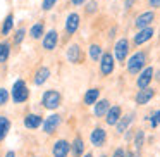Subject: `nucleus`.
Returning a JSON list of instances; mask_svg holds the SVG:
<instances>
[{
	"label": "nucleus",
	"mask_w": 160,
	"mask_h": 157,
	"mask_svg": "<svg viewBox=\"0 0 160 157\" xmlns=\"http://www.w3.org/2000/svg\"><path fill=\"white\" fill-rule=\"evenodd\" d=\"M146 62H148V54H146V50H138V52H134L128 60H126L128 73L132 74V76H138V74L146 67Z\"/></svg>",
	"instance_id": "f257e3e1"
},
{
	"label": "nucleus",
	"mask_w": 160,
	"mask_h": 157,
	"mask_svg": "<svg viewBox=\"0 0 160 157\" xmlns=\"http://www.w3.org/2000/svg\"><path fill=\"white\" fill-rule=\"evenodd\" d=\"M28 97H29V90L26 86V83L22 80H18L12 86V100L16 104H22V102L28 100Z\"/></svg>",
	"instance_id": "f03ea898"
},
{
	"label": "nucleus",
	"mask_w": 160,
	"mask_h": 157,
	"mask_svg": "<svg viewBox=\"0 0 160 157\" xmlns=\"http://www.w3.org/2000/svg\"><path fill=\"white\" fill-rule=\"evenodd\" d=\"M60 100H62V97H60L59 92L55 90H47L45 93H43V98H42V104L45 109H48V111H53V109H57L60 105Z\"/></svg>",
	"instance_id": "7ed1b4c3"
},
{
	"label": "nucleus",
	"mask_w": 160,
	"mask_h": 157,
	"mask_svg": "<svg viewBox=\"0 0 160 157\" xmlns=\"http://www.w3.org/2000/svg\"><path fill=\"white\" fill-rule=\"evenodd\" d=\"M114 55L117 59V62H121V64H124L128 60V55H129V40L128 38L117 40V43L114 45Z\"/></svg>",
	"instance_id": "20e7f679"
},
{
	"label": "nucleus",
	"mask_w": 160,
	"mask_h": 157,
	"mask_svg": "<svg viewBox=\"0 0 160 157\" xmlns=\"http://www.w3.org/2000/svg\"><path fill=\"white\" fill-rule=\"evenodd\" d=\"M115 69V60H114V55L110 52H103L100 59V74L102 76H110Z\"/></svg>",
	"instance_id": "39448f33"
},
{
	"label": "nucleus",
	"mask_w": 160,
	"mask_h": 157,
	"mask_svg": "<svg viewBox=\"0 0 160 157\" xmlns=\"http://www.w3.org/2000/svg\"><path fill=\"white\" fill-rule=\"evenodd\" d=\"M153 78H155V69H153L152 66H146L145 69L138 74V78H136V86H138L139 90L150 86V83H152Z\"/></svg>",
	"instance_id": "423d86ee"
},
{
	"label": "nucleus",
	"mask_w": 160,
	"mask_h": 157,
	"mask_svg": "<svg viewBox=\"0 0 160 157\" xmlns=\"http://www.w3.org/2000/svg\"><path fill=\"white\" fill-rule=\"evenodd\" d=\"M155 12H153V9L152 11H145V12H141V14L138 16V18L134 19V28L136 29H143V28H148V26H152L153 24V21H155Z\"/></svg>",
	"instance_id": "0eeeda50"
},
{
	"label": "nucleus",
	"mask_w": 160,
	"mask_h": 157,
	"mask_svg": "<svg viewBox=\"0 0 160 157\" xmlns=\"http://www.w3.org/2000/svg\"><path fill=\"white\" fill-rule=\"evenodd\" d=\"M153 35H155V29H153V26H148V28L138 29V33H136L134 38H132V43H134L136 47H139V45H143V43L150 42V40L153 38Z\"/></svg>",
	"instance_id": "6e6552de"
},
{
	"label": "nucleus",
	"mask_w": 160,
	"mask_h": 157,
	"mask_svg": "<svg viewBox=\"0 0 160 157\" xmlns=\"http://www.w3.org/2000/svg\"><path fill=\"white\" fill-rule=\"evenodd\" d=\"M153 97H155V90H153L152 86H146V88L138 90V93L134 95V102L138 105H146Z\"/></svg>",
	"instance_id": "1a4fd4ad"
},
{
	"label": "nucleus",
	"mask_w": 160,
	"mask_h": 157,
	"mask_svg": "<svg viewBox=\"0 0 160 157\" xmlns=\"http://www.w3.org/2000/svg\"><path fill=\"white\" fill-rule=\"evenodd\" d=\"M121 118H122V107L121 105H110L108 112L105 114V123H107L108 126H115Z\"/></svg>",
	"instance_id": "9d476101"
},
{
	"label": "nucleus",
	"mask_w": 160,
	"mask_h": 157,
	"mask_svg": "<svg viewBox=\"0 0 160 157\" xmlns=\"http://www.w3.org/2000/svg\"><path fill=\"white\" fill-rule=\"evenodd\" d=\"M71 147L72 145H71L69 142H66V140H57V142L53 143V149H52L53 157H67Z\"/></svg>",
	"instance_id": "9b49d317"
},
{
	"label": "nucleus",
	"mask_w": 160,
	"mask_h": 157,
	"mask_svg": "<svg viewBox=\"0 0 160 157\" xmlns=\"http://www.w3.org/2000/svg\"><path fill=\"white\" fill-rule=\"evenodd\" d=\"M90 140H91V145L103 147L105 142H107V131H105L103 128H95L90 135Z\"/></svg>",
	"instance_id": "f8f14e48"
},
{
	"label": "nucleus",
	"mask_w": 160,
	"mask_h": 157,
	"mask_svg": "<svg viewBox=\"0 0 160 157\" xmlns=\"http://www.w3.org/2000/svg\"><path fill=\"white\" fill-rule=\"evenodd\" d=\"M59 124H60V116L59 114H50L48 118L43 121V131L47 133V135H50V133H53L57 128H59Z\"/></svg>",
	"instance_id": "ddd939ff"
},
{
	"label": "nucleus",
	"mask_w": 160,
	"mask_h": 157,
	"mask_svg": "<svg viewBox=\"0 0 160 157\" xmlns=\"http://www.w3.org/2000/svg\"><path fill=\"white\" fill-rule=\"evenodd\" d=\"M132 121H134V112H129V114L122 116V118L119 119V123L115 124V131H117V135H122V133L128 131Z\"/></svg>",
	"instance_id": "4468645a"
},
{
	"label": "nucleus",
	"mask_w": 160,
	"mask_h": 157,
	"mask_svg": "<svg viewBox=\"0 0 160 157\" xmlns=\"http://www.w3.org/2000/svg\"><path fill=\"white\" fill-rule=\"evenodd\" d=\"M42 43H43V49L45 50H53L57 47V43H59V33H57L55 29H50V31L43 36Z\"/></svg>",
	"instance_id": "2eb2a0df"
},
{
	"label": "nucleus",
	"mask_w": 160,
	"mask_h": 157,
	"mask_svg": "<svg viewBox=\"0 0 160 157\" xmlns=\"http://www.w3.org/2000/svg\"><path fill=\"white\" fill-rule=\"evenodd\" d=\"M67 59H69V62H72V64H81L83 62V52H81L79 45L72 43V45L67 49Z\"/></svg>",
	"instance_id": "dca6fc26"
},
{
	"label": "nucleus",
	"mask_w": 160,
	"mask_h": 157,
	"mask_svg": "<svg viewBox=\"0 0 160 157\" xmlns=\"http://www.w3.org/2000/svg\"><path fill=\"white\" fill-rule=\"evenodd\" d=\"M79 28V14L72 12V14L67 16V21H66V31L67 35H74Z\"/></svg>",
	"instance_id": "f3484780"
},
{
	"label": "nucleus",
	"mask_w": 160,
	"mask_h": 157,
	"mask_svg": "<svg viewBox=\"0 0 160 157\" xmlns=\"http://www.w3.org/2000/svg\"><path fill=\"white\" fill-rule=\"evenodd\" d=\"M98 98H100V88H90V90H86V93H84L83 102L86 105H95L98 102Z\"/></svg>",
	"instance_id": "a211bd4d"
},
{
	"label": "nucleus",
	"mask_w": 160,
	"mask_h": 157,
	"mask_svg": "<svg viewBox=\"0 0 160 157\" xmlns=\"http://www.w3.org/2000/svg\"><path fill=\"white\" fill-rule=\"evenodd\" d=\"M108 109H110V102H108L107 98L98 100L97 104H95V116H97V118H105V114L108 112Z\"/></svg>",
	"instance_id": "6ab92c4d"
},
{
	"label": "nucleus",
	"mask_w": 160,
	"mask_h": 157,
	"mask_svg": "<svg viewBox=\"0 0 160 157\" xmlns=\"http://www.w3.org/2000/svg\"><path fill=\"white\" fill-rule=\"evenodd\" d=\"M40 124H43V121H42V116L38 114H28L24 118V126L29 129H36Z\"/></svg>",
	"instance_id": "aec40b11"
},
{
	"label": "nucleus",
	"mask_w": 160,
	"mask_h": 157,
	"mask_svg": "<svg viewBox=\"0 0 160 157\" xmlns=\"http://www.w3.org/2000/svg\"><path fill=\"white\" fill-rule=\"evenodd\" d=\"M48 76H50V69H48V67H45V66L40 67V69L36 71V74H35V85H38V86H40V85H43L47 80H48Z\"/></svg>",
	"instance_id": "412c9836"
},
{
	"label": "nucleus",
	"mask_w": 160,
	"mask_h": 157,
	"mask_svg": "<svg viewBox=\"0 0 160 157\" xmlns=\"http://www.w3.org/2000/svg\"><path fill=\"white\" fill-rule=\"evenodd\" d=\"M102 55H103L102 45H98V43H91L90 45V59L93 60V62H98V60L102 59Z\"/></svg>",
	"instance_id": "4be33fe9"
},
{
	"label": "nucleus",
	"mask_w": 160,
	"mask_h": 157,
	"mask_svg": "<svg viewBox=\"0 0 160 157\" xmlns=\"http://www.w3.org/2000/svg\"><path fill=\"white\" fill-rule=\"evenodd\" d=\"M132 145H134L136 150H139V152H141L143 145H145V131H143V129H136L134 138H132Z\"/></svg>",
	"instance_id": "5701e85b"
},
{
	"label": "nucleus",
	"mask_w": 160,
	"mask_h": 157,
	"mask_svg": "<svg viewBox=\"0 0 160 157\" xmlns=\"http://www.w3.org/2000/svg\"><path fill=\"white\" fill-rule=\"evenodd\" d=\"M83 152H84V142L81 136H76V140L72 142V154L74 157H83Z\"/></svg>",
	"instance_id": "b1692460"
},
{
	"label": "nucleus",
	"mask_w": 160,
	"mask_h": 157,
	"mask_svg": "<svg viewBox=\"0 0 160 157\" xmlns=\"http://www.w3.org/2000/svg\"><path fill=\"white\" fill-rule=\"evenodd\" d=\"M9 129H11V121L5 116H0V142L7 136Z\"/></svg>",
	"instance_id": "393cba45"
},
{
	"label": "nucleus",
	"mask_w": 160,
	"mask_h": 157,
	"mask_svg": "<svg viewBox=\"0 0 160 157\" xmlns=\"http://www.w3.org/2000/svg\"><path fill=\"white\" fill-rule=\"evenodd\" d=\"M9 54H11V43L2 42L0 43V62H7Z\"/></svg>",
	"instance_id": "a878e982"
},
{
	"label": "nucleus",
	"mask_w": 160,
	"mask_h": 157,
	"mask_svg": "<svg viewBox=\"0 0 160 157\" xmlns=\"http://www.w3.org/2000/svg\"><path fill=\"white\" fill-rule=\"evenodd\" d=\"M12 26H14V16L9 14L7 18H5V21H4V26H2V35L7 36L9 33L12 31Z\"/></svg>",
	"instance_id": "bb28decb"
},
{
	"label": "nucleus",
	"mask_w": 160,
	"mask_h": 157,
	"mask_svg": "<svg viewBox=\"0 0 160 157\" xmlns=\"http://www.w3.org/2000/svg\"><path fill=\"white\" fill-rule=\"evenodd\" d=\"M43 29H45L43 23H36V24H33V26H31V29H29V35H31V38L38 40L40 36L43 35Z\"/></svg>",
	"instance_id": "cd10ccee"
},
{
	"label": "nucleus",
	"mask_w": 160,
	"mask_h": 157,
	"mask_svg": "<svg viewBox=\"0 0 160 157\" xmlns=\"http://www.w3.org/2000/svg\"><path fill=\"white\" fill-rule=\"evenodd\" d=\"M24 35H26V29L24 28L18 29V31H16V36H14V45H19V43L24 40Z\"/></svg>",
	"instance_id": "c85d7f7f"
},
{
	"label": "nucleus",
	"mask_w": 160,
	"mask_h": 157,
	"mask_svg": "<svg viewBox=\"0 0 160 157\" xmlns=\"http://www.w3.org/2000/svg\"><path fill=\"white\" fill-rule=\"evenodd\" d=\"M150 124H152V128H157V126L160 124V111H155L152 114V118H150Z\"/></svg>",
	"instance_id": "c756f323"
},
{
	"label": "nucleus",
	"mask_w": 160,
	"mask_h": 157,
	"mask_svg": "<svg viewBox=\"0 0 160 157\" xmlns=\"http://www.w3.org/2000/svg\"><path fill=\"white\" fill-rule=\"evenodd\" d=\"M97 9H98V2L97 0H91V2H88V5H86V14H95Z\"/></svg>",
	"instance_id": "7c9ffc66"
},
{
	"label": "nucleus",
	"mask_w": 160,
	"mask_h": 157,
	"mask_svg": "<svg viewBox=\"0 0 160 157\" xmlns=\"http://www.w3.org/2000/svg\"><path fill=\"white\" fill-rule=\"evenodd\" d=\"M55 4H57V0H43V2H42V9H43V11H50L52 7H55Z\"/></svg>",
	"instance_id": "2f4dec72"
},
{
	"label": "nucleus",
	"mask_w": 160,
	"mask_h": 157,
	"mask_svg": "<svg viewBox=\"0 0 160 157\" xmlns=\"http://www.w3.org/2000/svg\"><path fill=\"white\" fill-rule=\"evenodd\" d=\"M9 102V93L5 88H0V105H5Z\"/></svg>",
	"instance_id": "473e14b6"
},
{
	"label": "nucleus",
	"mask_w": 160,
	"mask_h": 157,
	"mask_svg": "<svg viewBox=\"0 0 160 157\" xmlns=\"http://www.w3.org/2000/svg\"><path fill=\"white\" fill-rule=\"evenodd\" d=\"M126 157H141V152L139 150H132V149H128L126 150Z\"/></svg>",
	"instance_id": "72a5a7b5"
},
{
	"label": "nucleus",
	"mask_w": 160,
	"mask_h": 157,
	"mask_svg": "<svg viewBox=\"0 0 160 157\" xmlns=\"http://www.w3.org/2000/svg\"><path fill=\"white\" fill-rule=\"evenodd\" d=\"M112 157H126V150L122 149V147H117V149L114 150V154H112Z\"/></svg>",
	"instance_id": "f704fd0d"
},
{
	"label": "nucleus",
	"mask_w": 160,
	"mask_h": 157,
	"mask_svg": "<svg viewBox=\"0 0 160 157\" xmlns=\"http://www.w3.org/2000/svg\"><path fill=\"white\" fill-rule=\"evenodd\" d=\"M134 4H136V0H124V9L126 11H131L134 7Z\"/></svg>",
	"instance_id": "c9c22d12"
},
{
	"label": "nucleus",
	"mask_w": 160,
	"mask_h": 157,
	"mask_svg": "<svg viewBox=\"0 0 160 157\" xmlns=\"http://www.w3.org/2000/svg\"><path fill=\"white\" fill-rule=\"evenodd\" d=\"M148 5L152 9H160V0H148Z\"/></svg>",
	"instance_id": "e433bc0d"
},
{
	"label": "nucleus",
	"mask_w": 160,
	"mask_h": 157,
	"mask_svg": "<svg viewBox=\"0 0 160 157\" xmlns=\"http://www.w3.org/2000/svg\"><path fill=\"white\" fill-rule=\"evenodd\" d=\"M71 2H72V5H83L86 0H71Z\"/></svg>",
	"instance_id": "4c0bfd02"
},
{
	"label": "nucleus",
	"mask_w": 160,
	"mask_h": 157,
	"mask_svg": "<svg viewBox=\"0 0 160 157\" xmlns=\"http://www.w3.org/2000/svg\"><path fill=\"white\" fill-rule=\"evenodd\" d=\"M155 81H158V83H160V69L155 71Z\"/></svg>",
	"instance_id": "58836bf2"
},
{
	"label": "nucleus",
	"mask_w": 160,
	"mask_h": 157,
	"mask_svg": "<svg viewBox=\"0 0 160 157\" xmlns=\"http://www.w3.org/2000/svg\"><path fill=\"white\" fill-rule=\"evenodd\" d=\"M5 157H16V154H14V152H12V150H9V152H7V154H5Z\"/></svg>",
	"instance_id": "ea45409f"
},
{
	"label": "nucleus",
	"mask_w": 160,
	"mask_h": 157,
	"mask_svg": "<svg viewBox=\"0 0 160 157\" xmlns=\"http://www.w3.org/2000/svg\"><path fill=\"white\" fill-rule=\"evenodd\" d=\"M83 157H93V154H91V152H88V154H84Z\"/></svg>",
	"instance_id": "a19ab883"
},
{
	"label": "nucleus",
	"mask_w": 160,
	"mask_h": 157,
	"mask_svg": "<svg viewBox=\"0 0 160 157\" xmlns=\"http://www.w3.org/2000/svg\"><path fill=\"white\" fill-rule=\"evenodd\" d=\"M158 42H160V33H158Z\"/></svg>",
	"instance_id": "79ce46f5"
},
{
	"label": "nucleus",
	"mask_w": 160,
	"mask_h": 157,
	"mask_svg": "<svg viewBox=\"0 0 160 157\" xmlns=\"http://www.w3.org/2000/svg\"><path fill=\"white\" fill-rule=\"evenodd\" d=\"M102 157H107V155H102Z\"/></svg>",
	"instance_id": "37998d69"
}]
</instances>
